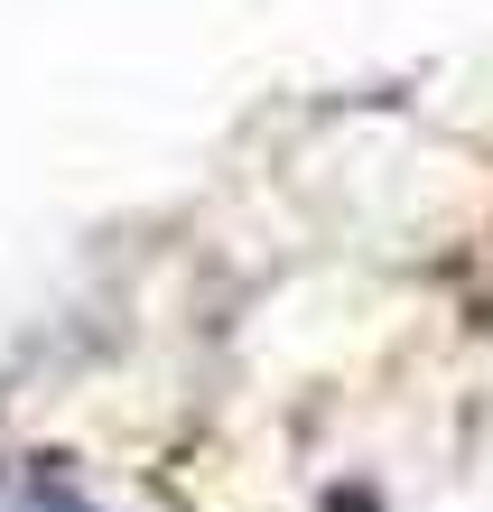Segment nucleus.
Wrapping results in <instances>:
<instances>
[{
	"instance_id": "obj_1",
	"label": "nucleus",
	"mask_w": 493,
	"mask_h": 512,
	"mask_svg": "<svg viewBox=\"0 0 493 512\" xmlns=\"http://www.w3.org/2000/svg\"><path fill=\"white\" fill-rule=\"evenodd\" d=\"M0 512H103V503L84 494V485H66L56 466H38V475H19V485H10V503H0Z\"/></svg>"
}]
</instances>
